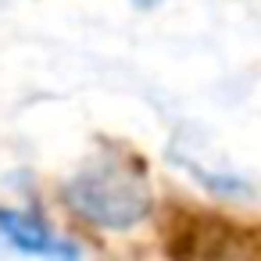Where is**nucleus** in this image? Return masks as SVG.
I'll return each mask as SVG.
<instances>
[{
  "label": "nucleus",
  "instance_id": "1",
  "mask_svg": "<svg viewBox=\"0 0 261 261\" xmlns=\"http://www.w3.org/2000/svg\"><path fill=\"white\" fill-rule=\"evenodd\" d=\"M65 200L83 222L97 229H133L150 215L147 161L129 147L100 150L65 182Z\"/></svg>",
  "mask_w": 261,
  "mask_h": 261
},
{
  "label": "nucleus",
  "instance_id": "2",
  "mask_svg": "<svg viewBox=\"0 0 261 261\" xmlns=\"http://www.w3.org/2000/svg\"><path fill=\"white\" fill-rule=\"evenodd\" d=\"M161 236L172 257H261V225L229 222L215 211L172 204L165 211Z\"/></svg>",
  "mask_w": 261,
  "mask_h": 261
},
{
  "label": "nucleus",
  "instance_id": "3",
  "mask_svg": "<svg viewBox=\"0 0 261 261\" xmlns=\"http://www.w3.org/2000/svg\"><path fill=\"white\" fill-rule=\"evenodd\" d=\"M0 250L33 254V257H65V261L83 254L79 243L54 232L43 218L29 211H15V207H0Z\"/></svg>",
  "mask_w": 261,
  "mask_h": 261
},
{
  "label": "nucleus",
  "instance_id": "4",
  "mask_svg": "<svg viewBox=\"0 0 261 261\" xmlns=\"http://www.w3.org/2000/svg\"><path fill=\"white\" fill-rule=\"evenodd\" d=\"M133 4H136V8H158L161 0H133Z\"/></svg>",
  "mask_w": 261,
  "mask_h": 261
}]
</instances>
